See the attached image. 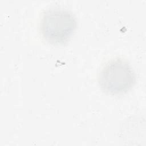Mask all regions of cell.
I'll return each instance as SVG.
<instances>
[{"instance_id":"7a4b0ae2","label":"cell","mask_w":146,"mask_h":146,"mask_svg":"<svg viewBox=\"0 0 146 146\" xmlns=\"http://www.w3.org/2000/svg\"><path fill=\"white\" fill-rule=\"evenodd\" d=\"M135 73L125 60L117 58L109 61L102 69L98 82L108 94L120 95L127 93L135 85Z\"/></svg>"},{"instance_id":"6da1fadb","label":"cell","mask_w":146,"mask_h":146,"mask_svg":"<svg viewBox=\"0 0 146 146\" xmlns=\"http://www.w3.org/2000/svg\"><path fill=\"white\" fill-rule=\"evenodd\" d=\"M77 21L70 10L62 7H51L44 11L40 22L43 38L53 45L67 43L75 31Z\"/></svg>"}]
</instances>
